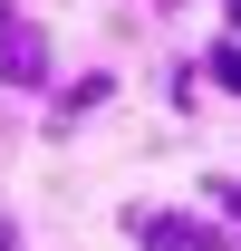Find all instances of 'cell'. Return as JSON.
<instances>
[{
  "instance_id": "6da1fadb",
  "label": "cell",
  "mask_w": 241,
  "mask_h": 251,
  "mask_svg": "<svg viewBox=\"0 0 241 251\" xmlns=\"http://www.w3.org/2000/svg\"><path fill=\"white\" fill-rule=\"evenodd\" d=\"M222 87H241V58H232V49H222Z\"/></svg>"
}]
</instances>
